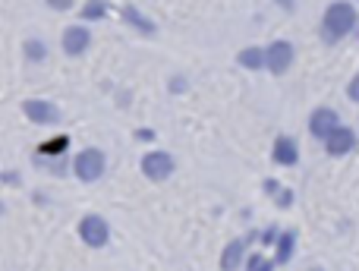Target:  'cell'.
<instances>
[{
  "label": "cell",
  "mask_w": 359,
  "mask_h": 271,
  "mask_svg": "<svg viewBox=\"0 0 359 271\" xmlns=\"http://www.w3.org/2000/svg\"><path fill=\"white\" fill-rule=\"evenodd\" d=\"M79 240L86 243L88 249H104L111 243V221L98 211H88V215L79 218V227H76Z\"/></svg>",
  "instance_id": "3957f363"
},
{
  "label": "cell",
  "mask_w": 359,
  "mask_h": 271,
  "mask_svg": "<svg viewBox=\"0 0 359 271\" xmlns=\"http://www.w3.org/2000/svg\"><path fill=\"white\" fill-rule=\"evenodd\" d=\"M271 161H274L278 167H297V164H299V142L293 139V136H287V133L274 136Z\"/></svg>",
  "instance_id": "30bf717a"
},
{
  "label": "cell",
  "mask_w": 359,
  "mask_h": 271,
  "mask_svg": "<svg viewBox=\"0 0 359 271\" xmlns=\"http://www.w3.org/2000/svg\"><path fill=\"white\" fill-rule=\"evenodd\" d=\"M356 136H359V130H356Z\"/></svg>",
  "instance_id": "83f0119b"
},
{
  "label": "cell",
  "mask_w": 359,
  "mask_h": 271,
  "mask_svg": "<svg viewBox=\"0 0 359 271\" xmlns=\"http://www.w3.org/2000/svg\"><path fill=\"white\" fill-rule=\"evenodd\" d=\"M136 139H145V142H149V139H155V133H151V130H136Z\"/></svg>",
  "instance_id": "d4e9b609"
},
{
  "label": "cell",
  "mask_w": 359,
  "mask_h": 271,
  "mask_svg": "<svg viewBox=\"0 0 359 271\" xmlns=\"http://www.w3.org/2000/svg\"><path fill=\"white\" fill-rule=\"evenodd\" d=\"M262 51H265V70L271 76L290 73L293 60H297V48H293V41H287V38H274V41H268Z\"/></svg>",
  "instance_id": "5b68a950"
},
{
  "label": "cell",
  "mask_w": 359,
  "mask_h": 271,
  "mask_svg": "<svg viewBox=\"0 0 359 271\" xmlns=\"http://www.w3.org/2000/svg\"><path fill=\"white\" fill-rule=\"evenodd\" d=\"M111 10H114V6L107 4V0H86V4H82V10H79V19H82V25L98 22V19H104Z\"/></svg>",
  "instance_id": "9a60e30c"
},
{
  "label": "cell",
  "mask_w": 359,
  "mask_h": 271,
  "mask_svg": "<svg viewBox=\"0 0 359 271\" xmlns=\"http://www.w3.org/2000/svg\"><path fill=\"white\" fill-rule=\"evenodd\" d=\"M183 88H186V79H183V76H177V79H174V92H183Z\"/></svg>",
  "instance_id": "484cf974"
},
{
  "label": "cell",
  "mask_w": 359,
  "mask_h": 271,
  "mask_svg": "<svg viewBox=\"0 0 359 271\" xmlns=\"http://www.w3.org/2000/svg\"><path fill=\"white\" fill-rule=\"evenodd\" d=\"M120 16H123V22L130 25V29H136L139 35H149V38L158 35V22L145 16L142 10H136L133 4H123V6H120Z\"/></svg>",
  "instance_id": "7c38bea8"
},
{
  "label": "cell",
  "mask_w": 359,
  "mask_h": 271,
  "mask_svg": "<svg viewBox=\"0 0 359 271\" xmlns=\"http://www.w3.org/2000/svg\"><path fill=\"white\" fill-rule=\"evenodd\" d=\"M104 171H107V154L95 145L82 148V152H76L73 158H69V173H73L79 183H98V180L104 177Z\"/></svg>",
  "instance_id": "7a4b0ae2"
},
{
  "label": "cell",
  "mask_w": 359,
  "mask_h": 271,
  "mask_svg": "<svg viewBox=\"0 0 359 271\" xmlns=\"http://www.w3.org/2000/svg\"><path fill=\"white\" fill-rule=\"evenodd\" d=\"M236 63H240L243 70H265V51L259 48V44H249V48H240L236 51Z\"/></svg>",
  "instance_id": "5bb4252c"
},
{
  "label": "cell",
  "mask_w": 359,
  "mask_h": 271,
  "mask_svg": "<svg viewBox=\"0 0 359 271\" xmlns=\"http://www.w3.org/2000/svg\"><path fill=\"white\" fill-rule=\"evenodd\" d=\"M274 196H278V205H280V209L293 205V192H290V190H280V186H278V192H274Z\"/></svg>",
  "instance_id": "ffe728a7"
},
{
  "label": "cell",
  "mask_w": 359,
  "mask_h": 271,
  "mask_svg": "<svg viewBox=\"0 0 359 271\" xmlns=\"http://www.w3.org/2000/svg\"><path fill=\"white\" fill-rule=\"evenodd\" d=\"M278 234H280V230H278V227H268V230H265V234H262V237H259V240H262V243H265V246H274V237H278Z\"/></svg>",
  "instance_id": "7402d4cb"
},
{
  "label": "cell",
  "mask_w": 359,
  "mask_h": 271,
  "mask_svg": "<svg viewBox=\"0 0 359 271\" xmlns=\"http://www.w3.org/2000/svg\"><path fill=\"white\" fill-rule=\"evenodd\" d=\"M359 22V10L353 0H331L322 13V22H318V35L325 44H341L347 35L356 32Z\"/></svg>",
  "instance_id": "6da1fadb"
},
{
  "label": "cell",
  "mask_w": 359,
  "mask_h": 271,
  "mask_svg": "<svg viewBox=\"0 0 359 271\" xmlns=\"http://www.w3.org/2000/svg\"><path fill=\"white\" fill-rule=\"evenodd\" d=\"M306 271H325L322 265H312V268H306Z\"/></svg>",
  "instance_id": "4316f807"
},
{
  "label": "cell",
  "mask_w": 359,
  "mask_h": 271,
  "mask_svg": "<svg viewBox=\"0 0 359 271\" xmlns=\"http://www.w3.org/2000/svg\"><path fill=\"white\" fill-rule=\"evenodd\" d=\"M262 262H265V256H246V262H243V268L246 271H255L262 265Z\"/></svg>",
  "instance_id": "44dd1931"
},
{
  "label": "cell",
  "mask_w": 359,
  "mask_h": 271,
  "mask_svg": "<svg viewBox=\"0 0 359 271\" xmlns=\"http://www.w3.org/2000/svg\"><path fill=\"white\" fill-rule=\"evenodd\" d=\"M60 48L67 57H82L88 54V48H92V32H88V25L76 22V25H67L60 35Z\"/></svg>",
  "instance_id": "9c48e42d"
},
{
  "label": "cell",
  "mask_w": 359,
  "mask_h": 271,
  "mask_svg": "<svg viewBox=\"0 0 359 271\" xmlns=\"http://www.w3.org/2000/svg\"><path fill=\"white\" fill-rule=\"evenodd\" d=\"M322 145H325V154H328V158H347V154L356 152L359 136H356L353 126H344V124H341L334 133L328 136V139L322 142Z\"/></svg>",
  "instance_id": "52a82bcc"
},
{
  "label": "cell",
  "mask_w": 359,
  "mask_h": 271,
  "mask_svg": "<svg viewBox=\"0 0 359 271\" xmlns=\"http://www.w3.org/2000/svg\"><path fill=\"white\" fill-rule=\"evenodd\" d=\"M22 114H25V120L29 124H35V126H57L60 124V107L54 105V101H48V98H25L22 101Z\"/></svg>",
  "instance_id": "8992f818"
},
{
  "label": "cell",
  "mask_w": 359,
  "mask_h": 271,
  "mask_svg": "<svg viewBox=\"0 0 359 271\" xmlns=\"http://www.w3.org/2000/svg\"><path fill=\"white\" fill-rule=\"evenodd\" d=\"M309 136L312 139H318V142H325L331 133L341 126V114L334 111V107H328V105H322V107H316V111L309 114Z\"/></svg>",
  "instance_id": "ba28073f"
},
{
  "label": "cell",
  "mask_w": 359,
  "mask_h": 271,
  "mask_svg": "<svg viewBox=\"0 0 359 271\" xmlns=\"http://www.w3.org/2000/svg\"><path fill=\"white\" fill-rule=\"evenodd\" d=\"M139 171H142V177L151 180V183H164V180L174 177L177 161H174V154L170 152L155 148V152H145L142 158H139Z\"/></svg>",
  "instance_id": "277c9868"
},
{
  "label": "cell",
  "mask_w": 359,
  "mask_h": 271,
  "mask_svg": "<svg viewBox=\"0 0 359 271\" xmlns=\"http://www.w3.org/2000/svg\"><path fill=\"white\" fill-rule=\"evenodd\" d=\"M297 256V230H280L278 237H274V265H287V262Z\"/></svg>",
  "instance_id": "4fadbf2b"
},
{
  "label": "cell",
  "mask_w": 359,
  "mask_h": 271,
  "mask_svg": "<svg viewBox=\"0 0 359 271\" xmlns=\"http://www.w3.org/2000/svg\"><path fill=\"white\" fill-rule=\"evenodd\" d=\"M255 271H278V265H274V262H271V259H265V262H262V265H259V268H255Z\"/></svg>",
  "instance_id": "cb8c5ba5"
},
{
  "label": "cell",
  "mask_w": 359,
  "mask_h": 271,
  "mask_svg": "<svg viewBox=\"0 0 359 271\" xmlns=\"http://www.w3.org/2000/svg\"><path fill=\"white\" fill-rule=\"evenodd\" d=\"M67 148H69V136H54V139L38 145L35 158H60V154H67Z\"/></svg>",
  "instance_id": "e0dca14e"
},
{
  "label": "cell",
  "mask_w": 359,
  "mask_h": 271,
  "mask_svg": "<svg viewBox=\"0 0 359 271\" xmlns=\"http://www.w3.org/2000/svg\"><path fill=\"white\" fill-rule=\"evenodd\" d=\"M44 4H48L50 10H57V13H69L76 6V0H44Z\"/></svg>",
  "instance_id": "ac0fdd59"
},
{
  "label": "cell",
  "mask_w": 359,
  "mask_h": 271,
  "mask_svg": "<svg viewBox=\"0 0 359 271\" xmlns=\"http://www.w3.org/2000/svg\"><path fill=\"white\" fill-rule=\"evenodd\" d=\"M249 256V237H236L221 249V271H240Z\"/></svg>",
  "instance_id": "8fae6325"
},
{
  "label": "cell",
  "mask_w": 359,
  "mask_h": 271,
  "mask_svg": "<svg viewBox=\"0 0 359 271\" xmlns=\"http://www.w3.org/2000/svg\"><path fill=\"white\" fill-rule=\"evenodd\" d=\"M22 57L29 63H44L48 60V41H44V38H25L22 41Z\"/></svg>",
  "instance_id": "2e32d148"
},
{
  "label": "cell",
  "mask_w": 359,
  "mask_h": 271,
  "mask_svg": "<svg viewBox=\"0 0 359 271\" xmlns=\"http://www.w3.org/2000/svg\"><path fill=\"white\" fill-rule=\"evenodd\" d=\"M347 98L353 101V105H359V73H356L353 79L347 82Z\"/></svg>",
  "instance_id": "d6986e66"
},
{
  "label": "cell",
  "mask_w": 359,
  "mask_h": 271,
  "mask_svg": "<svg viewBox=\"0 0 359 271\" xmlns=\"http://www.w3.org/2000/svg\"><path fill=\"white\" fill-rule=\"evenodd\" d=\"M274 4H278L284 13H293V10H297V4H299V0H274Z\"/></svg>",
  "instance_id": "603a6c76"
}]
</instances>
